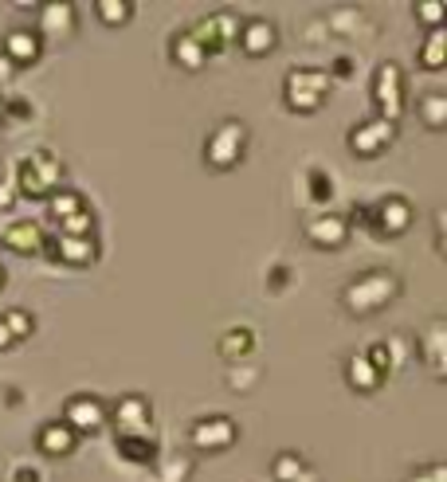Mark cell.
<instances>
[{
	"instance_id": "cell-1",
	"label": "cell",
	"mask_w": 447,
	"mask_h": 482,
	"mask_svg": "<svg viewBox=\"0 0 447 482\" xmlns=\"http://www.w3.org/2000/svg\"><path fill=\"white\" fill-rule=\"evenodd\" d=\"M393 290H396V279L393 275H381V270H373V275H365L361 282H353V287L346 290V302L357 314H365V310H373V306H385Z\"/></svg>"
},
{
	"instance_id": "cell-2",
	"label": "cell",
	"mask_w": 447,
	"mask_h": 482,
	"mask_svg": "<svg viewBox=\"0 0 447 482\" xmlns=\"http://www.w3.org/2000/svg\"><path fill=\"white\" fill-rule=\"evenodd\" d=\"M240 149H243V129L235 126V122H228L224 129H216L212 134V146H208V161L212 165H235V157H240Z\"/></svg>"
},
{
	"instance_id": "cell-3",
	"label": "cell",
	"mask_w": 447,
	"mask_h": 482,
	"mask_svg": "<svg viewBox=\"0 0 447 482\" xmlns=\"http://www.w3.org/2000/svg\"><path fill=\"white\" fill-rule=\"evenodd\" d=\"M388 137H393V126H381V122H365L361 129H353V149L361 153V157H369V153L376 149H385L388 146Z\"/></svg>"
},
{
	"instance_id": "cell-4",
	"label": "cell",
	"mask_w": 447,
	"mask_h": 482,
	"mask_svg": "<svg viewBox=\"0 0 447 482\" xmlns=\"http://www.w3.org/2000/svg\"><path fill=\"white\" fill-rule=\"evenodd\" d=\"M275 47V28L267 20H252L243 24V52L247 55H267Z\"/></svg>"
},
{
	"instance_id": "cell-5",
	"label": "cell",
	"mask_w": 447,
	"mask_h": 482,
	"mask_svg": "<svg viewBox=\"0 0 447 482\" xmlns=\"http://www.w3.org/2000/svg\"><path fill=\"white\" fill-rule=\"evenodd\" d=\"M5 55H12L16 63H32V59L40 55V40H35L32 32H12L5 40Z\"/></svg>"
},
{
	"instance_id": "cell-6",
	"label": "cell",
	"mask_w": 447,
	"mask_h": 482,
	"mask_svg": "<svg viewBox=\"0 0 447 482\" xmlns=\"http://www.w3.org/2000/svg\"><path fill=\"white\" fill-rule=\"evenodd\" d=\"M310 240L314 243H326V247H338L341 240H346V220L329 216L322 223H310Z\"/></svg>"
},
{
	"instance_id": "cell-7",
	"label": "cell",
	"mask_w": 447,
	"mask_h": 482,
	"mask_svg": "<svg viewBox=\"0 0 447 482\" xmlns=\"http://www.w3.org/2000/svg\"><path fill=\"white\" fill-rule=\"evenodd\" d=\"M67 411L75 416L79 423L75 428H82V431H90V428H99V420H102V408L94 404V400H87V396H79V400H71L67 404Z\"/></svg>"
},
{
	"instance_id": "cell-8",
	"label": "cell",
	"mask_w": 447,
	"mask_h": 482,
	"mask_svg": "<svg viewBox=\"0 0 447 482\" xmlns=\"http://www.w3.org/2000/svg\"><path fill=\"white\" fill-rule=\"evenodd\" d=\"M204 423H208V428L193 431V443L212 447V443H228L232 439V420H204Z\"/></svg>"
},
{
	"instance_id": "cell-9",
	"label": "cell",
	"mask_w": 447,
	"mask_h": 482,
	"mask_svg": "<svg viewBox=\"0 0 447 482\" xmlns=\"http://www.w3.org/2000/svg\"><path fill=\"white\" fill-rule=\"evenodd\" d=\"M420 118L428 122L432 129L447 126V94H428V99L420 102Z\"/></svg>"
},
{
	"instance_id": "cell-10",
	"label": "cell",
	"mask_w": 447,
	"mask_h": 482,
	"mask_svg": "<svg viewBox=\"0 0 447 482\" xmlns=\"http://www.w3.org/2000/svg\"><path fill=\"white\" fill-rule=\"evenodd\" d=\"M40 443H43L52 455H67V451H71V443H75V435H71V431L63 435L59 428H47V431L40 435Z\"/></svg>"
},
{
	"instance_id": "cell-11",
	"label": "cell",
	"mask_w": 447,
	"mask_h": 482,
	"mask_svg": "<svg viewBox=\"0 0 447 482\" xmlns=\"http://www.w3.org/2000/svg\"><path fill=\"white\" fill-rule=\"evenodd\" d=\"M381 216H388V232H400V223L408 220L404 200H385V204H381Z\"/></svg>"
},
{
	"instance_id": "cell-12",
	"label": "cell",
	"mask_w": 447,
	"mask_h": 482,
	"mask_svg": "<svg viewBox=\"0 0 447 482\" xmlns=\"http://www.w3.org/2000/svg\"><path fill=\"white\" fill-rule=\"evenodd\" d=\"M428 47H432V52H423V63H428V67H435V63H440V47L447 52V35H443V32H435L432 40H428Z\"/></svg>"
},
{
	"instance_id": "cell-13",
	"label": "cell",
	"mask_w": 447,
	"mask_h": 482,
	"mask_svg": "<svg viewBox=\"0 0 447 482\" xmlns=\"http://www.w3.org/2000/svg\"><path fill=\"white\" fill-rule=\"evenodd\" d=\"M99 12H106V16H102L106 24H122L134 8H129V5H99Z\"/></svg>"
},
{
	"instance_id": "cell-14",
	"label": "cell",
	"mask_w": 447,
	"mask_h": 482,
	"mask_svg": "<svg viewBox=\"0 0 447 482\" xmlns=\"http://www.w3.org/2000/svg\"><path fill=\"white\" fill-rule=\"evenodd\" d=\"M420 12H428V16H423V20H428V24H440V20L447 16V8H443V5H423Z\"/></svg>"
},
{
	"instance_id": "cell-15",
	"label": "cell",
	"mask_w": 447,
	"mask_h": 482,
	"mask_svg": "<svg viewBox=\"0 0 447 482\" xmlns=\"http://www.w3.org/2000/svg\"><path fill=\"white\" fill-rule=\"evenodd\" d=\"M0 122H5V106H0Z\"/></svg>"
}]
</instances>
